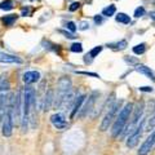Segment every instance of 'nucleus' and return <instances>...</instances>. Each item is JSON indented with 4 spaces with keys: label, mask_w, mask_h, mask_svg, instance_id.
Returning a JSON list of instances; mask_svg holds the SVG:
<instances>
[{
    "label": "nucleus",
    "mask_w": 155,
    "mask_h": 155,
    "mask_svg": "<svg viewBox=\"0 0 155 155\" xmlns=\"http://www.w3.org/2000/svg\"><path fill=\"white\" fill-rule=\"evenodd\" d=\"M143 14H145V8H143V7H138V8L134 11V17H136V18L142 17Z\"/></svg>",
    "instance_id": "5701e85b"
},
{
    "label": "nucleus",
    "mask_w": 155,
    "mask_h": 155,
    "mask_svg": "<svg viewBox=\"0 0 155 155\" xmlns=\"http://www.w3.org/2000/svg\"><path fill=\"white\" fill-rule=\"evenodd\" d=\"M71 80L67 79V78H61L60 81H58V93L57 97L54 98V105L56 107H61L64 100L66 98V96H69V93L71 92Z\"/></svg>",
    "instance_id": "7ed1b4c3"
},
{
    "label": "nucleus",
    "mask_w": 155,
    "mask_h": 155,
    "mask_svg": "<svg viewBox=\"0 0 155 155\" xmlns=\"http://www.w3.org/2000/svg\"><path fill=\"white\" fill-rule=\"evenodd\" d=\"M60 32L64 34V35H65L66 38H69V39H74V38H75L74 34H71V32H67V31H64V30H60Z\"/></svg>",
    "instance_id": "cd10ccee"
},
{
    "label": "nucleus",
    "mask_w": 155,
    "mask_h": 155,
    "mask_svg": "<svg viewBox=\"0 0 155 155\" xmlns=\"http://www.w3.org/2000/svg\"><path fill=\"white\" fill-rule=\"evenodd\" d=\"M134 69H136V71L141 72V74H143V75H146L147 78H150L151 80H155V74L153 72V70L150 69V67L145 66V65H136Z\"/></svg>",
    "instance_id": "f8f14e48"
},
{
    "label": "nucleus",
    "mask_w": 155,
    "mask_h": 155,
    "mask_svg": "<svg viewBox=\"0 0 155 155\" xmlns=\"http://www.w3.org/2000/svg\"><path fill=\"white\" fill-rule=\"evenodd\" d=\"M28 13V9H26V8H23V11H22V14L23 16H26V14Z\"/></svg>",
    "instance_id": "473e14b6"
},
{
    "label": "nucleus",
    "mask_w": 155,
    "mask_h": 155,
    "mask_svg": "<svg viewBox=\"0 0 155 155\" xmlns=\"http://www.w3.org/2000/svg\"><path fill=\"white\" fill-rule=\"evenodd\" d=\"M116 12V8H115V5H109V7H106V8H104L102 9V16H105V17H111V16H114V13Z\"/></svg>",
    "instance_id": "dca6fc26"
},
{
    "label": "nucleus",
    "mask_w": 155,
    "mask_h": 155,
    "mask_svg": "<svg viewBox=\"0 0 155 155\" xmlns=\"http://www.w3.org/2000/svg\"><path fill=\"white\" fill-rule=\"evenodd\" d=\"M78 74H81V75H88V76H93V78H100L98 74L96 72H87V71H78Z\"/></svg>",
    "instance_id": "a878e982"
},
{
    "label": "nucleus",
    "mask_w": 155,
    "mask_h": 155,
    "mask_svg": "<svg viewBox=\"0 0 155 155\" xmlns=\"http://www.w3.org/2000/svg\"><path fill=\"white\" fill-rule=\"evenodd\" d=\"M66 28H69V30L71 31V32H75L76 31V25H75V23L74 22H67L66 23Z\"/></svg>",
    "instance_id": "393cba45"
},
{
    "label": "nucleus",
    "mask_w": 155,
    "mask_h": 155,
    "mask_svg": "<svg viewBox=\"0 0 155 155\" xmlns=\"http://www.w3.org/2000/svg\"><path fill=\"white\" fill-rule=\"evenodd\" d=\"M154 145H155V130L149 136L146 140H145L142 146L138 150V155H147L150 153V150L154 147Z\"/></svg>",
    "instance_id": "423d86ee"
},
{
    "label": "nucleus",
    "mask_w": 155,
    "mask_h": 155,
    "mask_svg": "<svg viewBox=\"0 0 155 155\" xmlns=\"http://www.w3.org/2000/svg\"><path fill=\"white\" fill-rule=\"evenodd\" d=\"M110 48H113V49H119V51H122L124 49L125 47H127V41L125 40H120L118 43H114V44H109Z\"/></svg>",
    "instance_id": "a211bd4d"
},
{
    "label": "nucleus",
    "mask_w": 155,
    "mask_h": 155,
    "mask_svg": "<svg viewBox=\"0 0 155 155\" xmlns=\"http://www.w3.org/2000/svg\"><path fill=\"white\" fill-rule=\"evenodd\" d=\"M140 91H142V92H153V88L151 87H140Z\"/></svg>",
    "instance_id": "c756f323"
},
{
    "label": "nucleus",
    "mask_w": 155,
    "mask_h": 155,
    "mask_svg": "<svg viewBox=\"0 0 155 155\" xmlns=\"http://www.w3.org/2000/svg\"><path fill=\"white\" fill-rule=\"evenodd\" d=\"M71 52H75V53H80L81 51H83V45L80 44V43H74L71 47H70Z\"/></svg>",
    "instance_id": "4be33fe9"
},
{
    "label": "nucleus",
    "mask_w": 155,
    "mask_h": 155,
    "mask_svg": "<svg viewBox=\"0 0 155 155\" xmlns=\"http://www.w3.org/2000/svg\"><path fill=\"white\" fill-rule=\"evenodd\" d=\"M0 62H2V64H18V65H21L23 61L17 56L0 52Z\"/></svg>",
    "instance_id": "9d476101"
},
{
    "label": "nucleus",
    "mask_w": 155,
    "mask_h": 155,
    "mask_svg": "<svg viewBox=\"0 0 155 155\" xmlns=\"http://www.w3.org/2000/svg\"><path fill=\"white\" fill-rule=\"evenodd\" d=\"M13 2L12 0H5V2L0 3V9H3V11H11L13 9Z\"/></svg>",
    "instance_id": "6ab92c4d"
},
{
    "label": "nucleus",
    "mask_w": 155,
    "mask_h": 155,
    "mask_svg": "<svg viewBox=\"0 0 155 155\" xmlns=\"http://www.w3.org/2000/svg\"><path fill=\"white\" fill-rule=\"evenodd\" d=\"M133 110V105L132 104H127L122 109V111L119 113V115L115 118V122H114V125H113V129H111V134L113 137H118V136L123 132V129L127 124L128 119L130 118V113Z\"/></svg>",
    "instance_id": "f03ea898"
},
{
    "label": "nucleus",
    "mask_w": 155,
    "mask_h": 155,
    "mask_svg": "<svg viewBox=\"0 0 155 155\" xmlns=\"http://www.w3.org/2000/svg\"><path fill=\"white\" fill-rule=\"evenodd\" d=\"M119 107H120V101L115 102V104L109 109V111L106 113L105 118H104V120H102V123H101V125H100V129H101V130H107V129H109L110 124L113 123L114 120H115V118H116V113H118Z\"/></svg>",
    "instance_id": "20e7f679"
},
{
    "label": "nucleus",
    "mask_w": 155,
    "mask_h": 155,
    "mask_svg": "<svg viewBox=\"0 0 155 155\" xmlns=\"http://www.w3.org/2000/svg\"><path fill=\"white\" fill-rule=\"evenodd\" d=\"M94 22H96V23H101V22H102V17L96 16V17H94Z\"/></svg>",
    "instance_id": "2f4dec72"
},
{
    "label": "nucleus",
    "mask_w": 155,
    "mask_h": 155,
    "mask_svg": "<svg viewBox=\"0 0 155 155\" xmlns=\"http://www.w3.org/2000/svg\"><path fill=\"white\" fill-rule=\"evenodd\" d=\"M51 122L52 124L54 125V127L57 129H65L67 127V122H66V119H65V116L62 115V114H54V115H52L51 116Z\"/></svg>",
    "instance_id": "6e6552de"
},
{
    "label": "nucleus",
    "mask_w": 155,
    "mask_h": 155,
    "mask_svg": "<svg viewBox=\"0 0 155 155\" xmlns=\"http://www.w3.org/2000/svg\"><path fill=\"white\" fill-rule=\"evenodd\" d=\"M143 122H145V120L141 118V120H140V124L137 125V127H136V129L133 130V132L129 134V137H128V140H127V146H128L129 149L136 147V145L138 143L140 138H141L142 129H143Z\"/></svg>",
    "instance_id": "39448f33"
},
{
    "label": "nucleus",
    "mask_w": 155,
    "mask_h": 155,
    "mask_svg": "<svg viewBox=\"0 0 155 155\" xmlns=\"http://www.w3.org/2000/svg\"><path fill=\"white\" fill-rule=\"evenodd\" d=\"M78 28H79V30H81V31L87 30V28H89V23H88V21H81V22L79 23V26H78Z\"/></svg>",
    "instance_id": "b1692460"
},
{
    "label": "nucleus",
    "mask_w": 155,
    "mask_h": 155,
    "mask_svg": "<svg viewBox=\"0 0 155 155\" xmlns=\"http://www.w3.org/2000/svg\"><path fill=\"white\" fill-rule=\"evenodd\" d=\"M22 80L25 81V84H27V85L34 84V83H36V81L40 80V74H39L38 71H27L23 74Z\"/></svg>",
    "instance_id": "1a4fd4ad"
},
{
    "label": "nucleus",
    "mask_w": 155,
    "mask_h": 155,
    "mask_svg": "<svg viewBox=\"0 0 155 155\" xmlns=\"http://www.w3.org/2000/svg\"><path fill=\"white\" fill-rule=\"evenodd\" d=\"M146 51V44L145 43H141V44H137L136 47H133V52L136 54H142Z\"/></svg>",
    "instance_id": "aec40b11"
},
{
    "label": "nucleus",
    "mask_w": 155,
    "mask_h": 155,
    "mask_svg": "<svg viewBox=\"0 0 155 155\" xmlns=\"http://www.w3.org/2000/svg\"><path fill=\"white\" fill-rule=\"evenodd\" d=\"M115 19H116L118 22H120V23H125V25L130 22L129 16H128V14H125V13H119L118 16L115 17Z\"/></svg>",
    "instance_id": "f3484780"
},
{
    "label": "nucleus",
    "mask_w": 155,
    "mask_h": 155,
    "mask_svg": "<svg viewBox=\"0 0 155 155\" xmlns=\"http://www.w3.org/2000/svg\"><path fill=\"white\" fill-rule=\"evenodd\" d=\"M84 98H85L84 96H79V97H78V100L75 101V104H74V109H72V111H71V118H74V116L78 114V111H80L81 104L84 102Z\"/></svg>",
    "instance_id": "ddd939ff"
},
{
    "label": "nucleus",
    "mask_w": 155,
    "mask_h": 155,
    "mask_svg": "<svg viewBox=\"0 0 155 155\" xmlns=\"http://www.w3.org/2000/svg\"><path fill=\"white\" fill-rule=\"evenodd\" d=\"M53 102V91H48L44 98V110H49Z\"/></svg>",
    "instance_id": "4468645a"
},
{
    "label": "nucleus",
    "mask_w": 155,
    "mask_h": 155,
    "mask_svg": "<svg viewBox=\"0 0 155 155\" xmlns=\"http://www.w3.org/2000/svg\"><path fill=\"white\" fill-rule=\"evenodd\" d=\"M98 96H100L98 92H93V93L89 96L88 102L85 104V106H84L83 109H80V110H81V111H80V116H85V115L92 110V107H93V105H94V102H96V97H98Z\"/></svg>",
    "instance_id": "9b49d317"
},
{
    "label": "nucleus",
    "mask_w": 155,
    "mask_h": 155,
    "mask_svg": "<svg viewBox=\"0 0 155 155\" xmlns=\"http://www.w3.org/2000/svg\"><path fill=\"white\" fill-rule=\"evenodd\" d=\"M79 7H80V4L78 3V2H74V3H72L71 5H70V8H69V9H70L71 12H74V11H76V9L79 8Z\"/></svg>",
    "instance_id": "bb28decb"
},
{
    "label": "nucleus",
    "mask_w": 155,
    "mask_h": 155,
    "mask_svg": "<svg viewBox=\"0 0 155 155\" xmlns=\"http://www.w3.org/2000/svg\"><path fill=\"white\" fill-rule=\"evenodd\" d=\"M101 51H102V47L101 45H97V47H94L93 49H92L91 52H89V57L91 58H94V57H97L101 53Z\"/></svg>",
    "instance_id": "412c9836"
},
{
    "label": "nucleus",
    "mask_w": 155,
    "mask_h": 155,
    "mask_svg": "<svg viewBox=\"0 0 155 155\" xmlns=\"http://www.w3.org/2000/svg\"><path fill=\"white\" fill-rule=\"evenodd\" d=\"M154 127H155V114L153 115V118H151V120H150V123H149V129L154 128Z\"/></svg>",
    "instance_id": "c85d7f7f"
},
{
    "label": "nucleus",
    "mask_w": 155,
    "mask_h": 155,
    "mask_svg": "<svg viewBox=\"0 0 155 155\" xmlns=\"http://www.w3.org/2000/svg\"><path fill=\"white\" fill-rule=\"evenodd\" d=\"M16 19H17V16L16 14H9V16H5L4 17L2 21H3V23L5 26H12L14 22H16Z\"/></svg>",
    "instance_id": "2eb2a0df"
},
{
    "label": "nucleus",
    "mask_w": 155,
    "mask_h": 155,
    "mask_svg": "<svg viewBox=\"0 0 155 155\" xmlns=\"http://www.w3.org/2000/svg\"><path fill=\"white\" fill-rule=\"evenodd\" d=\"M125 61L129 62V64H137V60H133V58H128V57H125Z\"/></svg>",
    "instance_id": "7c9ffc66"
},
{
    "label": "nucleus",
    "mask_w": 155,
    "mask_h": 155,
    "mask_svg": "<svg viewBox=\"0 0 155 155\" xmlns=\"http://www.w3.org/2000/svg\"><path fill=\"white\" fill-rule=\"evenodd\" d=\"M35 105V91L31 87H26L23 92V106H22V130L26 132L28 127L30 114Z\"/></svg>",
    "instance_id": "f257e3e1"
},
{
    "label": "nucleus",
    "mask_w": 155,
    "mask_h": 155,
    "mask_svg": "<svg viewBox=\"0 0 155 155\" xmlns=\"http://www.w3.org/2000/svg\"><path fill=\"white\" fill-rule=\"evenodd\" d=\"M142 111H143V105H142V104H138L137 109H136V111H134V115H133L132 122H130V124L128 125V128H127V130L124 132V134H127L128 132H132L133 127H137L138 120L141 119V116H142Z\"/></svg>",
    "instance_id": "0eeeda50"
}]
</instances>
